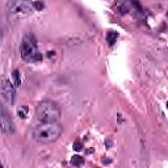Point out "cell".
I'll return each instance as SVG.
<instances>
[{
    "instance_id": "obj_11",
    "label": "cell",
    "mask_w": 168,
    "mask_h": 168,
    "mask_svg": "<svg viewBox=\"0 0 168 168\" xmlns=\"http://www.w3.org/2000/svg\"><path fill=\"white\" fill-rule=\"evenodd\" d=\"M74 148H75V150H76V151H80V150H82V143H80V142H75V143H74Z\"/></svg>"
},
{
    "instance_id": "obj_9",
    "label": "cell",
    "mask_w": 168,
    "mask_h": 168,
    "mask_svg": "<svg viewBox=\"0 0 168 168\" xmlns=\"http://www.w3.org/2000/svg\"><path fill=\"white\" fill-rule=\"evenodd\" d=\"M13 79H15V85L19 87L21 84V80H20V72L17 71V70H15L13 71Z\"/></svg>"
},
{
    "instance_id": "obj_8",
    "label": "cell",
    "mask_w": 168,
    "mask_h": 168,
    "mask_svg": "<svg viewBox=\"0 0 168 168\" xmlns=\"http://www.w3.org/2000/svg\"><path fill=\"white\" fill-rule=\"evenodd\" d=\"M117 37H118V34H117L116 32H109L108 34H106V40H108V42H109L110 45H113L114 42H116Z\"/></svg>"
},
{
    "instance_id": "obj_4",
    "label": "cell",
    "mask_w": 168,
    "mask_h": 168,
    "mask_svg": "<svg viewBox=\"0 0 168 168\" xmlns=\"http://www.w3.org/2000/svg\"><path fill=\"white\" fill-rule=\"evenodd\" d=\"M7 7L12 13L19 15H30L36 11L30 0H9L7 3Z\"/></svg>"
},
{
    "instance_id": "obj_7",
    "label": "cell",
    "mask_w": 168,
    "mask_h": 168,
    "mask_svg": "<svg viewBox=\"0 0 168 168\" xmlns=\"http://www.w3.org/2000/svg\"><path fill=\"white\" fill-rule=\"evenodd\" d=\"M71 166H75V167H79V166H82V164L84 163V159L82 158V156H79V155H75V156H72V159H71Z\"/></svg>"
},
{
    "instance_id": "obj_10",
    "label": "cell",
    "mask_w": 168,
    "mask_h": 168,
    "mask_svg": "<svg viewBox=\"0 0 168 168\" xmlns=\"http://www.w3.org/2000/svg\"><path fill=\"white\" fill-rule=\"evenodd\" d=\"M33 5H34L36 11H42L45 8V4L42 1H40V0H38V1H34V3H33Z\"/></svg>"
},
{
    "instance_id": "obj_13",
    "label": "cell",
    "mask_w": 168,
    "mask_h": 168,
    "mask_svg": "<svg viewBox=\"0 0 168 168\" xmlns=\"http://www.w3.org/2000/svg\"><path fill=\"white\" fill-rule=\"evenodd\" d=\"M167 109H168V101H167Z\"/></svg>"
},
{
    "instance_id": "obj_2",
    "label": "cell",
    "mask_w": 168,
    "mask_h": 168,
    "mask_svg": "<svg viewBox=\"0 0 168 168\" xmlns=\"http://www.w3.org/2000/svg\"><path fill=\"white\" fill-rule=\"evenodd\" d=\"M38 122H57L61 118V109L53 101H42L36 110Z\"/></svg>"
},
{
    "instance_id": "obj_3",
    "label": "cell",
    "mask_w": 168,
    "mask_h": 168,
    "mask_svg": "<svg viewBox=\"0 0 168 168\" xmlns=\"http://www.w3.org/2000/svg\"><path fill=\"white\" fill-rule=\"evenodd\" d=\"M21 57L26 62H36L42 59V55L37 50V43L34 41V37L30 34L25 36L21 43Z\"/></svg>"
},
{
    "instance_id": "obj_1",
    "label": "cell",
    "mask_w": 168,
    "mask_h": 168,
    "mask_svg": "<svg viewBox=\"0 0 168 168\" xmlns=\"http://www.w3.org/2000/svg\"><path fill=\"white\" fill-rule=\"evenodd\" d=\"M62 134V126L57 122H41L33 130V138L40 143L55 142Z\"/></svg>"
},
{
    "instance_id": "obj_6",
    "label": "cell",
    "mask_w": 168,
    "mask_h": 168,
    "mask_svg": "<svg viewBox=\"0 0 168 168\" xmlns=\"http://www.w3.org/2000/svg\"><path fill=\"white\" fill-rule=\"evenodd\" d=\"M1 131H3V134H5V135H11V134L13 133L12 121L8 118L4 108H1Z\"/></svg>"
},
{
    "instance_id": "obj_12",
    "label": "cell",
    "mask_w": 168,
    "mask_h": 168,
    "mask_svg": "<svg viewBox=\"0 0 168 168\" xmlns=\"http://www.w3.org/2000/svg\"><path fill=\"white\" fill-rule=\"evenodd\" d=\"M25 112H26V108H24V110H21V109L19 110V116H20L21 118H24L25 117Z\"/></svg>"
},
{
    "instance_id": "obj_5",
    "label": "cell",
    "mask_w": 168,
    "mask_h": 168,
    "mask_svg": "<svg viewBox=\"0 0 168 168\" xmlns=\"http://www.w3.org/2000/svg\"><path fill=\"white\" fill-rule=\"evenodd\" d=\"M1 95L7 104H13V101H15V88L12 87L9 80H7L5 78L1 79Z\"/></svg>"
}]
</instances>
